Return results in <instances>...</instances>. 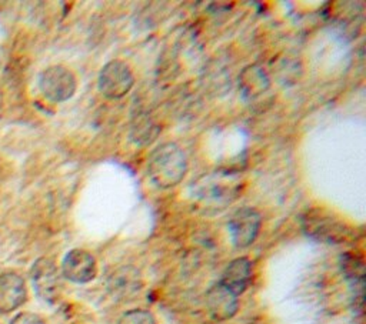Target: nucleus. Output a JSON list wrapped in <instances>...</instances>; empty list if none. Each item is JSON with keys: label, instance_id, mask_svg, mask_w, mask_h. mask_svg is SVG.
<instances>
[{"label": "nucleus", "instance_id": "nucleus-1", "mask_svg": "<svg viewBox=\"0 0 366 324\" xmlns=\"http://www.w3.org/2000/svg\"><path fill=\"white\" fill-rule=\"evenodd\" d=\"M147 173L159 188L176 187L187 173V158L176 143L154 147L147 158Z\"/></svg>", "mask_w": 366, "mask_h": 324}, {"label": "nucleus", "instance_id": "nucleus-2", "mask_svg": "<svg viewBox=\"0 0 366 324\" xmlns=\"http://www.w3.org/2000/svg\"><path fill=\"white\" fill-rule=\"evenodd\" d=\"M77 88L74 73L61 64L46 67L39 74V90L51 103H63L73 97Z\"/></svg>", "mask_w": 366, "mask_h": 324}, {"label": "nucleus", "instance_id": "nucleus-3", "mask_svg": "<svg viewBox=\"0 0 366 324\" xmlns=\"http://www.w3.org/2000/svg\"><path fill=\"white\" fill-rule=\"evenodd\" d=\"M134 84V74L129 64L114 59L107 61L99 71L97 86L100 93L112 100L124 97Z\"/></svg>", "mask_w": 366, "mask_h": 324}, {"label": "nucleus", "instance_id": "nucleus-4", "mask_svg": "<svg viewBox=\"0 0 366 324\" xmlns=\"http://www.w3.org/2000/svg\"><path fill=\"white\" fill-rule=\"evenodd\" d=\"M31 285L39 298L44 303L54 304L61 293L60 273L56 264L46 257L37 258L30 268Z\"/></svg>", "mask_w": 366, "mask_h": 324}, {"label": "nucleus", "instance_id": "nucleus-5", "mask_svg": "<svg viewBox=\"0 0 366 324\" xmlns=\"http://www.w3.org/2000/svg\"><path fill=\"white\" fill-rule=\"evenodd\" d=\"M262 227L260 214L252 207H242L227 223L230 240L236 248H246L256 240Z\"/></svg>", "mask_w": 366, "mask_h": 324}, {"label": "nucleus", "instance_id": "nucleus-6", "mask_svg": "<svg viewBox=\"0 0 366 324\" xmlns=\"http://www.w3.org/2000/svg\"><path fill=\"white\" fill-rule=\"evenodd\" d=\"M60 271L66 280L74 284H86L97 274L96 258L83 248H73L64 254Z\"/></svg>", "mask_w": 366, "mask_h": 324}, {"label": "nucleus", "instance_id": "nucleus-7", "mask_svg": "<svg viewBox=\"0 0 366 324\" xmlns=\"http://www.w3.org/2000/svg\"><path fill=\"white\" fill-rule=\"evenodd\" d=\"M303 230L309 237H313L319 241L327 243H340L346 240L349 230L345 224L335 221L333 218L323 216L320 213H307L302 221Z\"/></svg>", "mask_w": 366, "mask_h": 324}, {"label": "nucleus", "instance_id": "nucleus-8", "mask_svg": "<svg viewBox=\"0 0 366 324\" xmlns=\"http://www.w3.org/2000/svg\"><path fill=\"white\" fill-rule=\"evenodd\" d=\"M27 300L24 278L16 271L0 274V314H9L20 308Z\"/></svg>", "mask_w": 366, "mask_h": 324}, {"label": "nucleus", "instance_id": "nucleus-9", "mask_svg": "<svg viewBox=\"0 0 366 324\" xmlns=\"http://www.w3.org/2000/svg\"><path fill=\"white\" fill-rule=\"evenodd\" d=\"M206 308L214 321H226L237 313V295L217 281L206 293Z\"/></svg>", "mask_w": 366, "mask_h": 324}, {"label": "nucleus", "instance_id": "nucleus-10", "mask_svg": "<svg viewBox=\"0 0 366 324\" xmlns=\"http://www.w3.org/2000/svg\"><path fill=\"white\" fill-rule=\"evenodd\" d=\"M252 280V263L246 257H237L232 260L219 280L222 285L230 290L234 295H240L244 293Z\"/></svg>", "mask_w": 366, "mask_h": 324}, {"label": "nucleus", "instance_id": "nucleus-11", "mask_svg": "<svg viewBox=\"0 0 366 324\" xmlns=\"http://www.w3.org/2000/svg\"><path fill=\"white\" fill-rule=\"evenodd\" d=\"M270 86L264 69L259 64L246 66L239 74V90L246 100H254Z\"/></svg>", "mask_w": 366, "mask_h": 324}, {"label": "nucleus", "instance_id": "nucleus-12", "mask_svg": "<svg viewBox=\"0 0 366 324\" xmlns=\"http://www.w3.org/2000/svg\"><path fill=\"white\" fill-rule=\"evenodd\" d=\"M109 281H110V288L112 291H114V294H130L139 290L137 271L129 267L117 270Z\"/></svg>", "mask_w": 366, "mask_h": 324}, {"label": "nucleus", "instance_id": "nucleus-13", "mask_svg": "<svg viewBox=\"0 0 366 324\" xmlns=\"http://www.w3.org/2000/svg\"><path fill=\"white\" fill-rule=\"evenodd\" d=\"M159 133V127L150 121L146 116H139L136 121H133L130 137L139 146H146L152 143Z\"/></svg>", "mask_w": 366, "mask_h": 324}, {"label": "nucleus", "instance_id": "nucleus-14", "mask_svg": "<svg viewBox=\"0 0 366 324\" xmlns=\"http://www.w3.org/2000/svg\"><path fill=\"white\" fill-rule=\"evenodd\" d=\"M116 324H156V318L149 310L134 308L123 313Z\"/></svg>", "mask_w": 366, "mask_h": 324}, {"label": "nucleus", "instance_id": "nucleus-15", "mask_svg": "<svg viewBox=\"0 0 366 324\" xmlns=\"http://www.w3.org/2000/svg\"><path fill=\"white\" fill-rule=\"evenodd\" d=\"M10 324H46V323L39 314L30 313V311H23V313H19L17 315H14L11 318Z\"/></svg>", "mask_w": 366, "mask_h": 324}]
</instances>
